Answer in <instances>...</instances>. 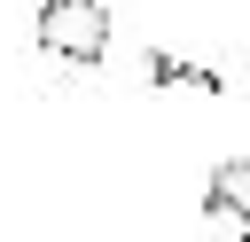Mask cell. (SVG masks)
Returning <instances> with one entry per match:
<instances>
[{"mask_svg": "<svg viewBox=\"0 0 250 242\" xmlns=\"http://www.w3.org/2000/svg\"><path fill=\"white\" fill-rule=\"evenodd\" d=\"M31 39L55 55V62H102L109 55V8L102 0H47L39 8V23H31Z\"/></svg>", "mask_w": 250, "mask_h": 242, "instance_id": "6da1fadb", "label": "cell"}, {"mask_svg": "<svg viewBox=\"0 0 250 242\" xmlns=\"http://www.w3.org/2000/svg\"><path fill=\"white\" fill-rule=\"evenodd\" d=\"M211 187H219V195H227V203L250 219V156H227V164L211 172Z\"/></svg>", "mask_w": 250, "mask_h": 242, "instance_id": "3957f363", "label": "cell"}, {"mask_svg": "<svg viewBox=\"0 0 250 242\" xmlns=\"http://www.w3.org/2000/svg\"><path fill=\"white\" fill-rule=\"evenodd\" d=\"M203 226H211V242H250V219H242V211H234L219 187L203 195Z\"/></svg>", "mask_w": 250, "mask_h": 242, "instance_id": "7a4b0ae2", "label": "cell"}]
</instances>
